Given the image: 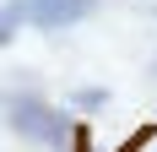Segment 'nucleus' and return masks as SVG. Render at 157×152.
<instances>
[{
	"label": "nucleus",
	"instance_id": "f03ea898",
	"mask_svg": "<svg viewBox=\"0 0 157 152\" xmlns=\"http://www.w3.org/2000/svg\"><path fill=\"white\" fill-rule=\"evenodd\" d=\"M92 11H98V0H33V22L44 33H65L76 22H87Z\"/></svg>",
	"mask_w": 157,
	"mask_h": 152
},
{
	"label": "nucleus",
	"instance_id": "7ed1b4c3",
	"mask_svg": "<svg viewBox=\"0 0 157 152\" xmlns=\"http://www.w3.org/2000/svg\"><path fill=\"white\" fill-rule=\"evenodd\" d=\"M22 22H33V0H6V16H0V44H11Z\"/></svg>",
	"mask_w": 157,
	"mask_h": 152
},
{
	"label": "nucleus",
	"instance_id": "39448f33",
	"mask_svg": "<svg viewBox=\"0 0 157 152\" xmlns=\"http://www.w3.org/2000/svg\"><path fill=\"white\" fill-rule=\"evenodd\" d=\"M71 152H92V130L76 120V136H71Z\"/></svg>",
	"mask_w": 157,
	"mask_h": 152
},
{
	"label": "nucleus",
	"instance_id": "f257e3e1",
	"mask_svg": "<svg viewBox=\"0 0 157 152\" xmlns=\"http://www.w3.org/2000/svg\"><path fill=\"white\" fill-rule=\"evenodd\" d=\"M6 120H11V130L22 141H38V147H54V152H65L71 136H76V125L65 120V114H54V109H49L44 98H33V92H22V98L6 103Z\"/></svg>",
	"mask_w": 157,
	"mask_h": 152
},
{
	"label": "nucleus",
	"instance_id": "20e7f679",
	"mask_svg": "<svg viewBox=\"0 0 157 152\" xmlns=\"http://www.w3.org/2000/svg\"><path fill=\"white\" fill-rule=\"evenodd\" d=\"M109 103V87H81L76 92V109H103Z\"/></svg>",
	"mask_w": 157,
	"mask_h": 152
}]
</instances>
